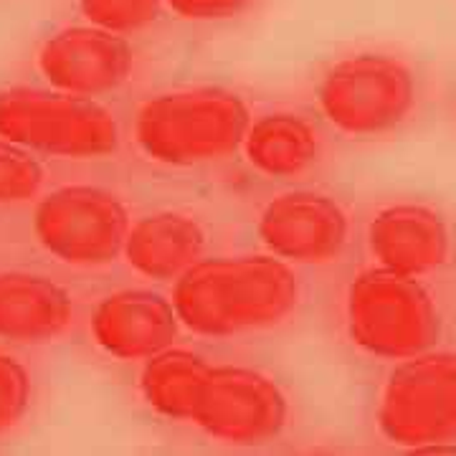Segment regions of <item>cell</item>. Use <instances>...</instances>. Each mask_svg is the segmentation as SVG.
<instances>
[{
  "label": "cell",
  "instance_id": "1",
  "mask_svg": "<svg viewBox=\"0 0 456 456\" xmlns=\"http://www.w3.org/2000/svg\"><path fill=\"white\" fill-rule=\"evenodd\" d=\"M180 325L231 338L281 325L299 305V279L279 256L239 254L200 259L175 279Z\"/></svg>",
  "mask_w": 456,
  "mask_h": 456
},
{
  "label": "cell",
  "instance_id": "2",
  "mask_svg": "<svg viewBox=\"0 0 456 456\" xmlns=\"http://www.w3.org/2000/svg\"><path fill=\"white\" fill-rule=\"evenodd\" d=\"M248 127L251 114L236 92L198 86L147 99L134 119V137L150 160L191 167L244 147Z\"/></svg>",
  "mask_w": 456,
  "mask_h": 456
},
{
  "label": "cell",
  "instance_id": "3",
  "mask_svg": "<svg viewBox=\"0 0 456 456\" xmlns=\"http://www.w3.org/2000/svg\"><path fill=\"white\" fill-rule=\"evenodd\" d=\"M345 314L353 342L375 358L421 355L441 335L439 307L419 277L380 264L353 279Z\"/></svg>",
  "mask_w": 456,
  "mask_h": 456
},
{
  "label": "cell",
  "instance_id": "4",
  "mask_svg": "<svg viewBox=\"0 0 456 456\" xmlns=\"http://www.w3.org/2000/svg\"><path fill=\"white\" fill-rule=\"evenodd\" d=\"M0 137L71 160L104 158L119 147V130L107 107L92 97L33 86L0 92Z\"/></svg>",
  "mask_w": 456,
  "mask_h": 456
},
{
  "label": "cell",
  "instance_id": "5",
  "mask_svg": "<svg viewBox=\"0 0 456 456\" xmlns=\"http://www.w3.org/2000/svg\"><path fill=\"white\" fill-rule=\"evenodd\" d=\"M317 102L327 122L345 134H386L413 112L416 77L395 56L355 53L327 71Z\"/></svg>",
  "mask_w": 456,
  "mask_h": 456
},
{
  "label": "cell",
  "instance_id": "6",
  "mask_svg": "<svg viewBox=\"0 0 456 456\" xmlns=\"http://www.w3.org/2000/svg\"><path fill=\"white\" fill-rule=\"evenodd\" d=\"M378 426L386 439L416 452H441L456 441V353L406 358L388 378Z\"/></svg>",
  "mask_w": 456,
  "mask_h": 456
},
{
  "label": "cell",
  "instance_id": "7",
  "mask_svg": "<svg viewBox=\"0 0 456 456\" xmlns=\"http://www.w3.org/2000/svg\"><path fill=\"white\" fill-rule=\"evenodd\" d=\"M130 213L97 185H66L44 198L33 216L41 246L71 266H104L125 254Z\"/></svg>",
  "mask_w": 456,
  "mask_h": 456
},
{
  "label": "cell",
  "instance_id": "8",
  "mask_svg": "<svg viewBox=\"0 0 456 456\" xmlns=\"http://www.w3.org/2000/svg\"><path fill=\"white\" fill-rule=\"evenodd\" d=\"M289 419L287 395L274 378L251 368H211L198 398L193 424L226 444L277 439Z\"/></svg>",
  "mask_w": 456,
  "mask_h": 456
},
{
  "label": "cell",
  "instance_id": "9",
  "mask_svg": "<svg viewBox=\"0 0 456 456\" xmlns=\"http://www.w3.org/2000/svg\"><path fill=\"white\" fill-rule=\"evenodd\" d=\"M134 53L122 33L102 26H69L41 46L38 69L53 89L99 97L130 79Z\"/></svg>",
  "mask_w": 456,
  "mask_h": 456
},
{
  "label": "cell",
  "instance_id": "10",
  "mask_svg": "<svg viewBox=\"0 0 456 456\" xmlns=\"http://www.w3.org/2000/svg\"><path fill=\"white\" fill-rule=\"evenodd\" d=\"M350 224L335 198L294 191L274 198L259 218L264 246L284 261L327 264L347 244Z\"/></svg>",
  "mask_w": 456,
  "mask_h": 456
},
{
  "label": "cell",
  "instance_id": "11",
  "mask_svg": "<svg viewBox=\"0 0 456 456\" xmlns=\"http://www.w3.org/2000/svg\"><path fill=\"white\" fill-rule=\"evenodd\" d=\"M175 305L150 289H122L104 297L92 314V335L99 347L119 360H147L178 338Z\"/></svg>",
  "mask_w": 456,
  "mask_h": 456
},
{
  "label": "cell",
  "instance_id": "12",
  "mask_svg": "<svg viewBox=\"0 0 456 456\" xmlns=\"http://www.w3.org/2000/svg\"><path fill=\"white\" fill-rule=\"evenodd\" d=\"M368 244L380 266L408 277L436 272L452 254L446 221L434 208L416 203H398L375 213Z\"/></svg>",
  "mask_w": 456,
  "mask_h": 456
},
{
  "label": "cell",
  "instance_id": "13",
  "mask_svg": "<svg viewBox=\"0 0 456 456\" xmlns=\"http://www.w3.org/2000/svg\"><path fill=\"white\" fill-rule=\"evenodd\" d=\"M74 317L71 294L61 284L31 272L0 274V338L49 342L64 335Z\"/></svg>",
  "mask_w": 456,
  "mask_h": 456
},
{
  "label": "cell",
  "instance_id": "14",
  "mask_svg": "<svg viewBox=\"0 0 456 456\" xmlns=\"http://www.w3.org/2000/svg\"><path fill=\"white\" fill-rule=\"evenodd\" d=\"M206 233L196 218L175 211L150 213L127 233L125 259L142 277L167 281L183 277L203 259Z\"/></svg>",
  "mask_w": 456,
  "mask_h": 456
},
{
  "label": "cell",
  "instance_id": "15",
  "mask_svg": "<svg viewBox=\"0 0 456 456\" xmlns=\"http://www.w3.org/2000/svg\"><path fill=\"white\" fill-rule=\"evenodd\" d=\"M244 152L248 163L272 178H294L310 170L320 158V134L305 117L274 112L251 122Z\"/></svg>",
  "mask_w": 456,
  "mask_h": 456
},
{
  "label": "cell",
  "instance_id": "16",
  "mask_svg": "<svg viewBox=\"0 0 456 456\" xmlns=\"http://www.w3.org/2000/svg\"><path fill=\"white\" fill-rule=\"evenodd\" d=\"M211 373L206 360L180 347H165L147 358L140 373V391L147 406L170 421H193L203 383Z\"/></svg>",
  "mask_w": 456,
  "mask_h": 456
},
{
  "label": "cell",
  "instance_id": "17",
  "mask_svg": "<svg viewBox=\"0 0 456 456\" xmlns=\"http://www.w3.org/2000/svg\"><path fill=\"white\" fill-rule=\"evenodd\" d=\"M44 185V167L33 150L0 137V203L31 200Z\"/></svg>",
  "mask_w": 456,
  "mask_h": 456
},
{
  "label": "cell",
  "instance_id": "18",
  "mask_svg": "<svg viewBox=\"0 0 456 456\" xmlns=\"http://www.w3.org/2000/svg\"><path fill=\"white\" fill-rule=\"evenodd\" d=\"M89 23L114 33H134L152 26L163 0H79Z\"/></svg>",
  "mask_w": 456,
  "mask_h": 456
},
{
  "label": "cell",
  "instance_id": "19",
  "mask_svg": "<svg viewBox=\"0 0 456 456\" xmlns=\"http://www.w3.org/2000/svg\"><path fill=\"white\" fill-rule=\"evenodd\" d=\"M31 406V375L13 355L0 353V434L11 431Z\"/></svg>",
  "mask_w": 456,
  "mask_h": 456
},
{
  "label": "cell",
  "instance_id": "20",
  "mask_svg": "<svg viewBox=\"0 0 456 456\" xmlns=\"http://www.w3.org/2000/svg\"><path fill=\"white\" fill-rule=\"evenodd\" d=\"M178 16L191 20H221L241 13L251 0H165Z\"/></svg>",
  "mask_w": 456,
  "mask_h": 456
}]
</instances>
